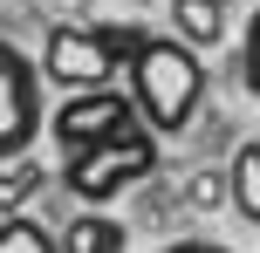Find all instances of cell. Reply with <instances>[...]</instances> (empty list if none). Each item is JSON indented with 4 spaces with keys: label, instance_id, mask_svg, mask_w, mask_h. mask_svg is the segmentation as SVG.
I'll return each mask as SVG.
<instances>
[{
    "label": "cell",
    "instance_id": "cell-8",
    "mask_svg": "<svg viewBox=\"0 0 260 253\" xmlns=\"http://www.w3.org/2000/svg\"><path fill=\"white\" fill-rule=\"evenodd\" d=\"M226 199H233V212L247 219V226H260V137H247V144L233 151V164H226Z\"/></svg>",
    "mask_w": 260,
    "mask_h": 253
},
{
    "label": "cell",
    "instance_id": "cell-3",
    "mask_svg": "<svg viewBox=\"0 0 260 253\" xmlns=\"http://www.w3.org/2000/svg\"><path fill=\"white\" fill-rule=\"evenodd\" d=\"M48 130V103H41V62L21 55L0 34V164L27 158L35 137Z\"/></svg>",
    "mask_w": 260,
    "mask_h": 253
},
{
    "label": "cell",
    "instance_id": "cell-4",
    "mask_svg": "<svg viewBox=\"0 0 260 253\" xmlns=\"http://www.w3.org/2000/svg\"><path fill=\"white\" fill-rule=\"evenodd\" d=\"M48 130L62 151H89V144H110L123 130H144V117L117 82H103V89H69V103L48 117Z\"/></svg>",
    "mask_w": 260,
    "mask_h": 253
},
{
    "label": "cell",
    "instance_id": "cell-9",
    "mask_svg": "<svg viewBox=\"0 0 260 253\" xmlns=\"http://www.w3.org/2000/svg\"><path fill=\"white\" fill-rule=\"evenodd\" d=\"M0 253H62V240H55L41 219L7 212V219H0Z\"/></svg>",
    "mask_w": 260,
    "mask_h": 253
},
{
    "label": "cell",
    "instance_id": "cell-6",
    "mask_svg": "<svg viewBox=\"0 0 260 253\" xmlns=\"http://www.w3.org/2000/svg\"><path fill=\"white\" fill-rule=\"evenodd\" d=\"M55 240H62V253H123V219H110L103 205H82L76 219H69L62 233H55Z\"/></svg>",
    "mask_w": 260,
    "mask_h": 253
},
{
    "label": "cell",
    "instance_id": "cell-5",
    "mask_svg": "<svg viewBox=\"0 0 260 253\" xmlns=\"http://www.w3.org/2000/svg\"><path fill=\"white\" fill-rule=\"evenodd\" d=\"M117 68L123 62L103 41V27H48V41H41V82H55V89H103Z\"/></svg>",
    "mask_w": 260,
    "mask_h": 253
},
{
    "label": "cell",
    "instance_id": "cell-1",
    "mask_svg": "<svg viewBox=\"0 0 260 253\" xmlns=\"http://www.w3.org/2000/svg\"><path fill=\"white\" fill-rule=\"evenodd\" d=\"M123 96L137 103L151 137H178L192 130L199 103H206V55L178 34H144L123 62Z\"/></svg>",
    "mask_w": 260,
    "mask_h": 253
},
{
    "label": "cell",
    "instance_id": "cell-11",
    "mask_svg": "<svg viewBox=\"0 0 260 253\" xmlns=\"http://www.w3.org/2000/svg\"><path fill=\"white\" fill-rule=\"evenodd\" d=\"M240 82H247V96L260 103V7L247 14V34H240Z\"/></svg>",
    "mask_w": 260,
    "mask_h": 253
},
{
    "label": "cell",
    "instance_id": "cell-2",
    "mask_svg": "<svg viewBox=\"0 0 260 253\" xmlns=\"http://www.w3.org/2000/svg\"><path fill=\"white\" fill-rule=\"evenodd\" d=\"M151 164H157V137H151V130H123V137H110V144L69 151L62 185L76 192L82 205H110L117 192L137 185V178H151Z\"/></svg>",
    "mask_w": 260,
    "mask_h": 253
},
{
    "label": "cell",
    "instance_id": "cell-7",
    "mask_svg": "<svg viewBox=\"0 0 260 253\" xmlns=\"http://www.w3.org/2000/svg\"><path fill=\"white\" fill-rule=\"evenodd\" d=\"M171 34L192 41L199 55L226 41V0H171Z\"/></svg>",
    "mask_w": 260,
    "mask_h": 253
},
{
    "label": "cell",
    "instance_id": "cell-10",
    "mask_svg": "<svg viewBox=\"0 0 260 253\" xmlns=\"http://www.w3.org/2000/svg\"><path fill=\"white\" fill-rule=\"evenodd\" d=\"M35 185H41V171H35V164H21V158H14V164H0V219H7V212H14V205H21Z\"/></svg>",
    "mask_w": 260,
    "mask_h": 253
},
{
    "label": "cell",
    "instance_id": "cell-12",
    "mask_svg": "<svg viewBox=\"0 0 260 253\" xmlns=\"http://www.w3.org/2000/svg\"><path fill=\"white\" fill-rule=\"evenodd\" d=\"M165 253H233V246H219V240H171Z\"/></svg>",
    "mask_w": 260,
    "mask_h": 253
}]
</instances>
